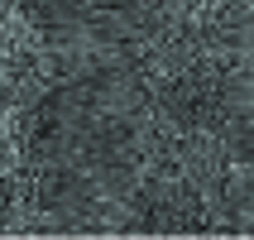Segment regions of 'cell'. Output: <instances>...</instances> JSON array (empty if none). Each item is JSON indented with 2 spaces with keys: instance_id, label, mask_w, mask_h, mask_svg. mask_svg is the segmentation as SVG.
Returning <instances> with one entry per match:
<instances>
[{
  "instance_id": "6da1fadb",
  "label": "cell",
  "mask_w": 254,
  "mask_h": 240,
  "mask_svg": "<svg viewBox=\"0 0 254 240\" xmlns=\"http://www.w3.org/2000/svg\"><path fill=\"white\" fill-rule=\"evenodd\" d=\"M250 115H254V72H250Z\"/></svg>"
}]
</instances>
